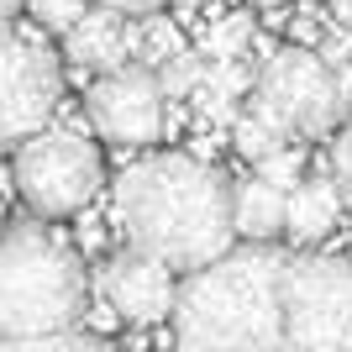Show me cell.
<instances>
[{
  "label": "cell",
  "instance_id": "6da1fadb",
  "mask_svg": "<svg viewBox=\"0 0 352 352\" xmlns=\"http://www.w3.org/2000/svg\"><path fill=\"white\" fill-rule=\"evenodd\" d=\"M116 226L163 268H210L236 242L232 184L195 153H147L116 179Z\"/></svg>",
  "mask_w": 352,
  "mask_h": 352
},
{
  "label": "cell",
  "instance_id": "7a4b0ae2",
  "mask_svg": "<svg viewBox=\"0 0 352 352\" xmlns=\"http://www.w3.org/2000/svg\"><path fill=\"white\" fill-rule=\"evenodd\" d=\"M284 258L274 242L216 258L174 300V352H284Z\"/></svg>",
  "mask_w": 352,
  "mask_h": 352
},
{
  "label": "cell",
  "instance_id": "3957f363",
  "mask_svg": "<svg viewBox=\"0 0 352 352\" xmlns=\"http://www.w3.org/2000/svg\"><path fill=\"white\" fill-rule=\"evenodd\" d=\"M85 300V263L58 232L32 221L0 232V342L74 331Z\"/></svg>",
  "mask_w": 352,
  "mask_h": 352
},
{
  "label": "cell",
  "instance_id": "277c9868",
  "mask_svg": "<svg viewBox=\"0 0 352 352\" xmlns=\"http://www.w3.org/2000/svg\"><path fill=\"white\" fill-rule=\"evenodd\" d=\"M11 174H16V195H21L37 216L58 221V216L89 210V200H95L100 184H105V163H100V147L89 142L85 132L47 126V132L27 137V142L16 147Z\"/></svg>",
  "mask_w": 352,
  "mask_h": 352
},
{
  "label": "cell",
  "instance_id": "5b68a950",
  "mask_svg": "<svg viewBox=\"0 0 352 352\" xmlns=\"http://www.w3.org/2000/svg\"><path fill=\"white\" fill-rule=\"evenodd\" d=\"M248 116H258L289 142V137L337 132L347 111H342V95H337V74L310 47H274V58L258 69Z\"/></svg>",
  "mask_w": 352,
  "mask_h": 352
},
{
  "label": "cell",
  "instance_id": "8992f818",
  "mask_svg": "<svg viewBox=\"0 0 352 352\" xmlns=\"http://www.w3.org/2000/svg\"><path fill=\"white\" fill-rule=\"evenodd\" d=\"M284 352H352V258H326V252L289 258Z\"/></svg>",
  "mask_w": 352,
  "mask_h": 352
},
{
  "label": "cell",
  "instance_id": "52a82bcc",
  "mask_svg": "<svg viewBox=\"0 0 352 352\" xmlns=\"http://www.w3.org/2000/svg\"><path fill=\"white\" fill-rule=\"evenodd\" d=\"M63 95V69L32 32L0 21V153L47 132Z\"/></svg>",
  "mask_w": 352,
  "mask_h": 352
},
{
  "label": "cell",
  "instance_id": "ba28073f",
  "mask_svg": "<svg viewBox=\"0 0 352 352\" xmlns=\"http://www.w3.org/2000/svg\"><path fill=\"white\" fill-rule=\"evenodd\" d=\"M85 111H89V126L116 147H153L168 126V100H163L158 79L137 63L95 79L85 95Z\"/></svg>",
  "mask_w": 352,
  "mask_h": 352
},
{
  "label": "cell",
  "instance_id": "9c48e42d",
  "mask_svg": "<svg viewBox=\"0 0 352 352\" xmlns=\"http://www.w3.org/2000/svg\"><path fill=\"white\" fill-rule=\"evenodd\" d=\"M100 294H105V305L116 310L121 321L158 326V321L174 316L179 284H174V268H163L158 258L126 248V252H111L100 263Z\"/></svg>",
  "mask_w": 352,
  "mask_h": 352
},
{
  "label": "cell",
  "instance_id": "30bf717a",
  "mask_svg": "<svg viewBox=\"0 0 352 352\" xmlns=\"http://www.w3.org/2000/svg\"><path fill=\"white\" fill-rule=\"evenodd\" d=\"M63 58H69L74 69H95L105 79V74H116V69H132L137 32L126 27V16L100 11V6H95V11L63 37Z\"/></svg>",
  "mask_w": 352,
  "mask_h": 352
},
{
  "label": "cell",
  "instance_id": "8fae6325",
  "mask_svg": "<svg viewBox=\"0 0 352 352\" xmlns=\"http://www.w3.org/2000/svg\"><path fill=\"white\" fill-rule=\"evenodd\" d=\"M342 210L347 206H342L331 174H305L300 190L284 195V236H289L294 248H310V242H321V236L337 232Z\"/></svg>",
  "mask_w": 352,
  "mask_h": 352
},
{
  "label": "cell",
  "instance_id": "7c38bea8",
  "mask_svg": "<svg viewBox=\"0 0 352 352\" xmlns=\"http://www.w3.org/2000/svg\"><path fill=\"white\" fill-rule=\"evenodd\" d=\"M232 232L252 248H268L274 236L284 232V195L268 190L263 179L252 174L232 190Z\"/></svg>",
  "mask_w": 352,
  "mask_h": 352
},
{
  "label": "cell",
  "instance_id": "4fadbf2b",
  "mask_svg": "<svg viewBox=\"0 0 352 352\" xmlns=\"http://www.w3.org/2000/svg\"><path fill=\"white\" fill-rule=\"evenodd\" d=\"M252 37H258V27H252L248 11H221V16H210V27L200 32V58H206V63L248 58Z\"/></svg>",
  "mask_w": 352,
  "mask_h": 352
},
{
  "label": "cell",
  "instance_id": "5bb4252c",
  "mask_svg": "<svg viewBox=\"0 0 352 352\" xmlns=\"http://www.w3.org/2000/svg\"><path fill=\"white\" fill-rule=\"evenodd\" d=\"M184 53V32H179L174 16H142V27H137V69L158 74Z\"/></svg>",
  "mask_w": 352,
  "mask_h": 352
},
{
  "label": "cell",
  "instance_id": "9a60e30c",
  "mask_svg": "<svg viewBox=\"0 0 352 352\" xmlns=\"http://www.w3.org/2000/svg\"><path fill=\"white\" fill-rule=\"evenodd\" d=\"M232 147H236L248 163H263V158H274V153H279V147H289V142H284L274 126H263L258 116H248V111H242V116H236V126H232Z\"/></svg>",
  "mask_w": 352,
  "mask_h": 352
},
{
  "label": "cell",
  "instance_id": "2e32d148",
  "mask_svg": "<svg viewBox=\"0 0 352 352\" xmlns=\"http://www.w3.org/2000/svg\"><path fill=\"white\" fill-rule=\"evenodd\" d=\"M153 79H158L163 100H190V95H195V85L206 79V58L184 47V53H179V58L168 63V69H158V74H153Z\"/></svg>",
  "mask_w": 352,
  "mask_h": 352
},
{
  "label": "cell",
  "instance_id": "e0dca14e",
  "mask_svg": "<svg viewBox=\"0 0 352 352\" xmlns=\"http://www.w3.org/2000/svg\"><path fill=\"white\" fill-rule=\"evenodd\" d=\"M0 352H111L100 337L89 331H53V337H21V342H0Z\"/></svg>",
  "mask_w": 352,
  "mask_h": 352
},
{
  "label": "cell",
  "instance_id": "ac0fdd59",
  "mask_svg": "<svg viewBox=\"0 0 352 352\" xmlns=\"http://www.w3.org/2000/svg\"><path fill=\"white\" fill-rule=\"evenodd\" d=\"M27 6H32V16H37V27L63 32V37H69V32L79 27L89 11H95L89 0H27Z\"/></svg>",
  "mask_w": 352,
  "mask_h": 352
},
{
  "label": "cell",
  "instance_id": "d6986e66",
  "mask_svg": "<svg viewBox=\"0 0 352 352\" xmlns=\"http://www.w3.org/2000/svg\"><path fill=\"white\" fill-rule=\"evenodd\" d=\"M258 179H263L268 190L289 195V190H300V179H305V158H300L294 147H279L274 158H263V163H258Z\"/></svg>",
  "mask_w": 352,
  "mask_h": 352
},
{
  "label": "cell",
  "instance_id": "ffe728a7",
  "mask_svg": "<svg viewBox=\"0 0 352 352\" xmlns=\"http://www.w3.org/2000/svg\"><path fill=\"white\" fill-rule=\"evenodd\" d=\"M331 184H337L342 206H352V121L347 126H337V142H331Z\"/></svg>",
  "mask_w": 352,
  "mask_h": 352
},
{
  "label": "cell",
  "instance_id": "44dd1931",
  "mask_svg": "<svg viewBox=\"0 0 352 352\" xmlns=\"http://www.w3.org/2000/svg\"><path fill=\"white\" fill-rule=\"evenodd\" d=\"M316 58H321L331 74L352 69V32H337V27H331V32L321 37V43H316Z\"/></svg>",
  "mask_w": 352,
  "mask_h": 352
},
{
  "label": "cell",
  "instance_id": "7402d4cb",
  "mask_svg": "<svg viewBox=\"0 0 352 352\" xmlns=\"http://www.w3.org/2000/svg\"><path fill=\"white\" fill-rule=\"evenodd\" d=\"M163 0H100V11H116V16H158Z\"/></svg>",
  "mask_w": 352,
  "mask_h": 352
},
{
  "label": "cell",
  "instance_id": "603a6c76",
  "mask_svg": "<svg viewBox=\"0 0 352 352\" xmlns=\"http://www.w3.org/2000/svg\"><path fill=\"white\" fill-rule=\"evenodd\" d=\"M326 16H331V27H337V32H352V0H331Z\"/></svg>",
  "mask_w": 352,
  "mask_h": 352
},
{
  "label": "cell",
  "instance_id": "cb8c5ba5",
  "mask_svg": "<svg viewBox=\"0 0 352 352\" xmlns=\"http://www.w3.org/2000/svg\"><path fill=\"white\" fill-rule=\"evenodd\" d=\"M105 221H95V216H85V226H79V242H85V248H100L105 242V232H100Z\"/></svg>",
  "mask_w": 352,
  "mask_h": 352
},
{
  "label": "cell",
  "instance_id": "d4e9b609",
  "mask_svg": "<svg viewBox=\"0 0 352 352\" xmlns=\"http://www.w3.org/2000/svg\"><path fill=\"white\" fill-rule=\"evenodd\" d=\"M337 95H342V111H352V69L337 74Z\"/></svg>",
  "mask_w": 352,
  "mask_h": 352
},
{
  "label": "cell",
  "instance_id": "484cf974",
  "mask_svg": "<svg viewBox=\"0 0 352 352\" xmlns=\"http://www.w3.org/2000/svg\"><path fill=\"white\" fill-rule=\"evenodd\" d=\"M21 6H27V0H0V21H11V16L21 11Z\"/></svg>",
  "mask_w": 352,
  "mask_h": 352
},
{
  "label": "cell",
  "instance_id": "4316f807",
  "mask_svg": "<svg viewBox=\"0 0 352 352\" xmlns=\"http://www.w3.org/2000/svg\"><path fill=\"white\" fill-rule=\"evenodd\" d=\"M179 11H195V6H206V0H174Z\"/></svg>",
  "mask_w": 352,
  "mask_h": 352
},
{
  "label": "cell",
  "instance_id": "83f0119b",
  "mask_svg": "<svg viewBox=\"0 0 352 352\" xmlns=\"http://www.w3.org/2000/svg\"><path fill=\"white\" fill-rule=\"evenodd\" d=\"M6 226H11V221H6V195H0V232H6Z\"/></svg>",
  "mask_w": 352,
  "mask_h": 352
},
{
  "label": "cell",
  "instance_id": "f1b7e54d",
  "mask_svg": "<svg viewBox=\"0 0 352 352\" xmlns=\"http://www.w3.org/2000/svg\"><path fill=\"white\" fill-rule=\"evenodd\" d=\"M252 6H284V0H252Z\"/></svg>",
  "mask_w": 352,
  "mask_h": 352
},
{
  "label": "cell",
  "instance_id": "f546056e",
  "mask_svg": "<svg viewBox=\"0 0 352 352\" xmlns=\"http://www.w3.org/2000/svg\"><path fill=\"white\" fill-rule=\"evenodd\" d=\"M132 352H142V347H132Z\"/></svg>",
  "mask_w": 352,
  "mask_h": 352
}]
</instances>
